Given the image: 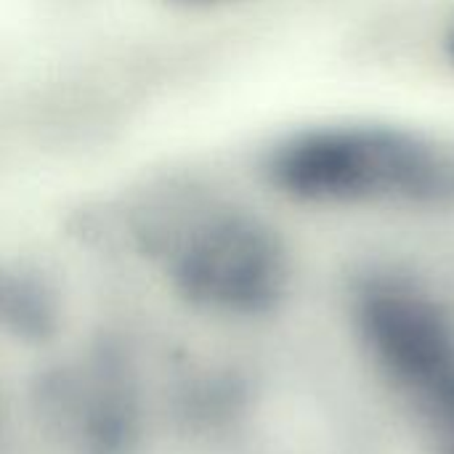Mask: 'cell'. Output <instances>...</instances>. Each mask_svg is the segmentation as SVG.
<instances>
[{"label": "cell", "mask_w": 454, "mask_h": 454, "mask_svg": "<svg viewBox=\"0 0 454 454\" xmlns=\"http://www.w3.org/2000/svg\"><path fill=\"white\" fill-rule=\"evenodd\" d=\"M170 295L210 319L263 311L282 290L285 253L277 234L242 210H205L149 234Z\"/></svg>", "instance_id": "1"}, {"label": "cell", "mask_w": 454, "mask_h": 454, "mask_svg": "<svg viewBox=\"0 0 454 454\" xmlns=\"http://www.w3.org/2000/svg\"><path fill=\"white\" fill-rule=\"evenodd\" d=\"M269 173L301 200H359L420 189L439 178V165L423 144L402 133L325 128L282 144Z\"/></svg>", "instance_id": "2"}, {"label": "cell", "mask_w": 454, "mask_h": 454, "mask_svg": "<svg viewBox=\"0 0 454 454\" xmlns=\"http://www.w3.org/2000/svg\"><path fill=\"white\" fill-rule=\"evenodd\" d=\"M61 327L53 287L24 269L0 266V333L16 343H48Z\"/></svg>", "instance_id": "3"}, {"label": "cell", "mask_w": 454, "mask_h": 454, "mask_svg": "<svg viewBox=\"0 0 454 454\" xmlns=\"http://www.w3.org/2000/svg\"><path fill=\"white\" fill-rule=\"evenodd\" d=\"M181 3H192V5H197V3H218V0H181Z\"/></svg>", "instance_id": "4"}]
</instances>
